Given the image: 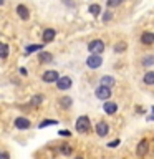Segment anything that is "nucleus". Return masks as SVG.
<instances>
[{
  "instance_id": "1",
  "label": "nucleus",
  "mask_w": 154,
  "mask_h": 159,
  "mask_svg": "<svg viewBox=\"0 0 154 159\" xmlns=\"http://www.w3.org/2000/svg\"><path fill=\"white\" fill-rule=\"evenodd\" d=\"M91 129V124H89V118L88 116H79L76 119V131L78 133H88Z\"/></svg>"
},
{
  "instance_id": "2",
  "label": "nucleus",
  "mask_w": 154,
  "mask_h": 159,
  "mask_svg": "<svg viewBox=\"0 0 154 159\" xmlns=\"http://www.w3.org/2000/svg\"><path fill=\"white\" fill-rule=\"evenodd\" d=\"M88 50L91 55H99V53H103V50H104V43L101 40H93V42H89Z\"/></svg>"
},
{
  "instance_id": "3",
  "label": "nucleus",
  "mask_w": 154,
  "mask_h": 159,
  "mask_svg": "<svg viewBox=\"0 0 154 159\" xmlns=\"http://www.w3.org/2000/svg\"><path fill=\"white\" fill-rule=\"evenodd\" d=\"M94 94H96L98 99H103V101H108L109 96H111V88L108 86H98L96 91H94Z\"/></svg>"
},
{
  "instance_id": "4",
  "label": "nucleus",
  "mask_w": 154,
  "mask_h": 159,
  "mask_svg": "<svg viewBox=\"0 0 154 159\" xmlns=\"http://www.w3.org/2000/svg\"><path fill=\"white\" fill-rule=\"evenodd\" d=\"M86 65L89 68H93V70H96L99 68L103 65V58H101V55H89L88 60H86Z\"/></svg>"
},
{
  "instance_id": "5",
  "label": "nucleus",
  "mask_w": 154,
  "mask_h": 159,
  "mask_svg": "<svg viewBox=\"0 0 154 159\" xmlns=\"http://www.w3.org/2000/svg\"><path fill=\"white\" fill-rule=\"evenodd\" d=\"M58 78H60V75H58L57 70H48V71H45L43 76H42V80L45 83H53V81H57Z\"/></svg>"
},
{
  "instance_id": "6",
  "label": "nucleus",
  "mask_w": 154,
  "mask_h": 159,
  "mask_svg": "<svg viewBox=\"0 0 154 159\" xmlns=\"http://www.w3.org/2000/svg\"><path fill=\"white\" fill-rule=\"evenodd\" d=\"M71 84H73V81H71V78H70V76H60V78L57 80L58 89H68Z\"/></svg>"
},
{
  "instance_id": "7",
  "label": "nucleus",
  "mask_w": 154,
  "mask_h": 159,
  "mask_svg": "<svg viewBox=\"0 0 154 159\" xmlns=\"http://www.w3.org/2000/svg\"><path fill=\"white\" fill-rule=\"evenodd\" d=\"M147 149H149L147 139H141V143H139V144H138V148H136V154H138L139 157H143V156H146Z\"/></svg>"
},
{
  "instance_id": "8",
  "label": "nucleus",
  "mask_w": 154,
  "mask_h": 159,
  "mask_svg": "<svg viewBox=\"0 0 154 159\" xmlns=\"http://www.w3.org/2000/svg\"><path fill=\"white\" fill-rule=\"evenodd\" d=\"M96 133H98V136L104 138V136H106V134L109 133V128H108V124L104 123V121H99V123L96 124Z\"/></svg>"
},
{
  "instance_id": "9",
  "label": "nucleus",
  "mask_w": 154,
  "mask_h": 159,
  "mask_svg": "<svg viewBox=\"0 0 154 159\" xmlns=\"http://www.w3.org/2000/svg\"><path fill=\"white\" fill-rule=\"evenodd\" d=\"M57 37V32H55L53 28H45L43 30V35H42V38H43V42L45 43H48V42H52V40Z\"/></svg>"
},
{
  "instance_id": "10",
  "label": "nucleus",
  "mask_w": 154,
  "mask_h": 159,
  "mask_svg": "<svg viewBox=\"0 0 154 159\" xmlns=\"http://www.w3.org/2000/svg\"><path fill=\"white\" fill-rule=\"evenodd\" d=\"M103 109H104V113H106V114H114L118 111V104L113 103V101H106L103 104Z\"/></svg>"
},
{
  "instance_id": "11",
  "label": "nucleus",
  "mask_w": 154,
  "mask_h": 159,
  "mask_svg": "<svg viewBox=\"0 0 154 159\" xmlns=\"http://www.w3.org/2000/svg\"><path fill=\"white\" fill-rule=\"evenodd\" d=\"M15 126H17L18 129H27V128H30V119L20 116V118L15 119Z\"/></svg>"
},
{
  "instance_id": "12",
  "label": "nucleus",
  "mask_w": 154,
  "mask_h": 159,
  "mask_svg": "<svg viewBox=\"0 0 154 159\" xmlns=\"http://www.w3.org/2000/svg\"><path fill=\"white\" fill-rule=\"evenodd\" d=\"M17 13H18V17L22 20H28L30 18V10L25 7V5H18V7H17Z\"/></svg>"
},
{
  "instance_id": "13",
  "label": "nucleus",
  "mask_w": 154,
  "mask_h": 159,
  "mask_svg": "<svg viewBox=\"0 0 154 159\" xmlns=\"http://www.w3.org/2000/svg\"><path fill=\"white\" fill-rule=\"evenodd\" d=\"M141 42H143L144 45H154V33L144 32V33L141 35Z\"/></svg>"
},
{
  "instance_id": "14",
  "label": "nucleus",
  "mask_w": 154,
  "mask_h": 159,
  "mask_svg": "<svg viewBox=\"0 0 154 159\" xmlns=\"http://www.w3.org/2000/svg\"><path fill=\"white\" fill-rule=\"evenodd\" d=\"M38 60L42 63H50L53 60V57H52V53H47V52H42V53H38Z\"/></svg>"
},
{
  "instance_id": "15",
  "label": "nucleus",
  "mask_w": 154,
  "mask_h": 159,
  "mask_svg": "<svg viewBox=\"0 0 154 159\" xmlns=\"http://www.w3.org/2000/svg\"><path fill=\"white\" fill-rule=\"evenodd\" d=\"M99 81H101V86H108V88H111L113 84H114V78L113 76H103L101 80H99Z\"/></svg>"
},
{
  "instance_id": "16",
  "label": "nucleus",
  "mask_w": 154,
  "mask_h": 159,
  "mask_svg": "<svg viewBox=\"0 0 154 159\" xmlns=\"http://www.w3.org/2000/svg\"><path fill=\"white\" fill-rule=\"evenodd\" d=\"M60 104H61V108H65V109H68L70 106L73 104V99L70 98V96H63L61 99H60Z\"/></svg>"
},
{
  "instance_id": "17",
  "label": "nucleus",
  "mask_w": 154,
  "mask_h": 159,
  "mask_svg": "<svg viewBox=\"0 0 154 159\" xmlns=\"http://www.w3.org/2000/svg\"><path fill=\"white\" fill-rule=\"evenodd\" d=\"M89 13H91V15H94V17H98V15L99 13H101V7H99V5L98 3H93V5H89Z\"/></svg>"
},
{
  "instance_id": "18",
  "label": "nucleus",
  "mask_w": 154,
  "mask_h": 159,
  "mask_svg": "<svg viewBox=\"0 0 154 159\" xmlns=\"http://www.w3.org/2000/svg\"><path fill=\"white\" fill-rule=\"evenodd\" d=\"M60 151H61L65 156H70V154H71V146H70V144H66V143H63V144H60Z\"/></svg>"
},
{
  "instance_id": "19",
  "label": "nucleus",
  "mask_w": 154,
  "mask_h": 159,
  "mask_svg": "<svg viewBox=\"0 0 154 159\" xmlns=\"http://www.w3.org/2000/svg\"><path fill=\"white\" fill-rule=\"evenodd\" d=\"M7 57H8V45L0 43V58H7Z\"/></svg>"
},
{
  "instance_id": "20",
  "label": "nucleus",
  "mask_w": 154,
  "mask_h": 159,
  "mask_svg": "<svg viewBox=\"0 0 154 159\" xmlns=\"http://www.w3.org/2000/svg\"><path fill=\"white\" fill-rule=\"evenodd\" d=\"M144 83L146 84H154V71H147L144 75Z\"/></svg>"
},
{
  "instance_id": "21",
  "label": "nucleus",
  "mask_w": 154,
  "mask_h": 159,
  "mask_svg": "<svg viewBox=\"0 0 154 159\" xmlns=\"http://www.w3.org/2000/svg\"><path fill=\"white\" fill-rule=\"evenodd\" d=\"M143 65H144V66H152V65H154V57H152V55L144 57L143 58Z\"/></svg>"
},
{
  "instance_id": "22",
  "label": "nucleus",
  "mask_w": 154,
  "mask_h": 159,
  "mask_svg": "<svg viewBox=\"0 0 154 159\" xmlns=\"http://www.w3.org/2000/svg\"><path fill=\"white\" fill-rule=\"evenodd\" d=\"M52 124H58L57 119H47V121H42L38 124V128L42 129V128H47V126H52Z\"/></svg>"
},
{
  "instance_id": "23",
  "label": "nucleus",
  "mask_w": 154,
  "mask_h": 159,
  "mask_svg": "<svg viewBox=\"0 0 154 159\" xmlns=\"http://www.w3.org/2000/svg\"><path fill=\"white\" fill-rule=\"evenodd\" d=\"M40 50H42V45H28V47L25 48V52L33 53V52H40Z\"/></svg>"
},
{
  "instance_id": "24",
  "label": "nucleus",
  "mask_w": 154,
  "mask_h": 159,
  "mask_svg": "<svg viewBox=\"0 0 154 159\" xmlns=\"http://www.w3.org/2000/svg\"><path fill=\"white\" fill-rule=\"evenodd\" d=\"M126 48H128L126 43H124V42H119V43H116V47H114V52H116V53H121V52H124Z\"/></svg>"
},
{
  "instance_id": "25",
  "label": "nucleus",
  "mask_w": 154,
  "mask_h": 159,
  "mask_svg": "<svg viewBox=\"0 0 154 159\" xmlns=\"http://www.w3.org/2000/svg\"><path fill=\"white\" fill-rule=\"evenodd\" d=\"M124 2V0H106V5H108V8H111V7H118V5H121Z\"/></svg>"
},
{
  "instance_id": "26",
  "label": "nucleus",
  "mask_w": 154,
  "mask_h": 159,
  "mask_svg": "<svg viewBox=\"0 0 154 159\" xmlns=\"http://www.w3.org/2000/svg\"><path fill=\"white\" fill-rule=\"evenodd\" d=\"M42 101H43V96H40V94H38V96H33V98H32L30 104H32V106H38V104L42 103Z\"/></svg>"
},
{
  "instance_id": "27",
  "label": "nucleus",
  "mask_w": 154,
  "mask_h": 159,
  "mask_svg": "<svg viewBox=\"0 0 154 159\" xmlns=\"http://www.w3.org/2000/svg\"><path fill=\"white\" fill-rule=\"evenodd\" d=\"M111 18H113V13L109 12V10H108V12H104V15H103V22H104V23H106V22H109Z\"/></svg>"
},
{
  "instance_id": "28",
  "label": "nucleus",
  "mask_w": 154,
  "mask_h": 159,
  "mask_svg": "<svg viewBox=\"0 0 154 159\" xmlns=\"http://www.w3.org/2000/svg\"><path fill=\"white\" fill-rule=\"evenodd\" d=\"M118 144H119V139H114V141H111V143H108V146H109V148H116Z\"/></svg>"
},
{
  "instance_id": "29",
  "label": "nucleus",
  "mask_w": 154,
  "mask_h": 159,
  "mask_svg": "<svg viewBox=\"0 0 154 159\" xmlns=\"http://www.w3.org/2000/svg\"><path fill=\"white\" fill-rule=\"evenodd\" d=\"M60 134H61V136H70L71 133H70L68 129H61V131H60Z\"/></svg>"
},
{
  "instance_id": "30",
  "label": "nucleus",
  "mask_w": 154,
  "mask_h": 159,
  "mask_svg": "<svg viewBox=\"0 0 154 159\" xmlns=\"http://www.w3.org/2000/svg\"><path fill=\"white\" fill-rule=\"evenodd\" d=\"M0 159H8V154L7 152H0Z\"/></svg>"
},
{
  "instance_id": "31",
  "label": "nucleus",
  "mask_w": 154,
  "mask_h": 159,
  "mask_svg": "<svg viewBox=\"0 0 154 159\" xmlns=\"http://www.w3.org/2000/svg\"><path fill=\"white\" fill-rule=\"evenodd\" d=\"M151 109H152V114H151V116H149V118H147V119H151V121H154V106H152V108H151Z\"/></svg>"
},
{
  "instance_id": "32",
  "label": "nucleus",
  "mask_w": 154,
  "mask_h": 159,
  "mask_svg": "<svg viewBox=\"0 0 154 159\" xmlns=\"http://www.w3.org/2000/svg\"><path fill=\"white\" fill-rule=\"evenodd\" d=\"M3 2H5V0H0V5H3Z\"/></svg>"
},
{
  "instance_id": "33",
  "label": "nucleus",
  "mask_w": 154,
  "mask_h": 159,
  "mask_svg": "<svg viewBox=\"0 0 154 159\" xmlns=\"http://www.w3.org/2000/svg\"><path fill=\"white\" fill-rule=\"evenodd\" d=\"M75 159H83V157H81V156H78V157H75Z\"/></svg>"
}]
</instances>
